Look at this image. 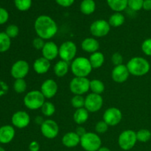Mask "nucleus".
<instances>
[{"instance_id":"obj_31","label":"nucleus","mask_w":151,"mask_h":151,"mask_svg":"<svg viewBox=\"0 0 151 151\" xmlns=\"http://www.w3.org/2000/svg\"><path fill=\"white\" fill-rule=\"evenodd\" d=\"M27 88V85L24 79H16L13 83V89L18 94L25 92Z\"/></svg>"},{"instance_id":"obj_1","label":"nucleus","mask_w":151,"mask_h":151,"mask_svg":"<svg viewBox=\"0 0 151 151\" xmlns=\"http://www.w3.org/2000/svg\"><path fill=\"white\" fill-rule=\"evenodd\" d=\"M35 33L44 40H50L55 36L58 31L57 23L50 16L42 15L35 19L34 23Z\"/></svg>"},{"instance_id":"obj_8","label":"nucleus","mask_w":151,"mask_h":151,"mask_svg":"<svg viewBox=\"0 0 151 151\" xmlns=\"http://www.w3.org/2000/svg\"><path fill=\"white\" fill-rule=\"evenodd\" d=\"M77 46L73 41H66L59 47V57L60 60L72 62L76 58Z\"/></svg>"},{"instance_id":"obj_14","label":"nucleus","mask_w":151,"mask_h":151,"mask_svg":"<svg viewBox=\"0 0 151 151\" xmlns=\"http://www.w3.org/2000/svg\"><path fill=\"white\" fill-rule=\"evenodd\" d=\"M11 122L14 127L22 129L29 125L30 122V116L27 112L24 111H18L15 112L12 116Z\"/></svg>"},{"instance_id":"obj_45","label":"nucleus","mask_w":151,"mask_h":151,"mask_svg":"<svg viewBox=\"0 0 151 151\" xmlns=\"http://www.w3.org/2000/svg\"><path fill=\"white\" fill-rule=\"evenodd\" d=\"M7 89H8L7 86L4 82L0 81V96L6 94V92L7 91Z\"/></svg>"},{"instance_id":"obj_38","label":"nucleus","mask_w":151,"mask_h":151,"mask_svg":"<svg viewBox=\"0 0 151 151\" xmlns=\"http://www.w3.org/2000/svg\"><path fill=\"white\" fill-rule=\"evenodd\" d=\"M141 49L144 54L147 56H151V38H147L143 41Z\"/></svg>"},{"instance_id":"obj_46","label":"nucleus","mask_w":151,"mask_h":151,"mask_svg":"<svg viewBox=\"0 0 151 151\" xmlns=\"http://www.w3.org/2000/svg\"><path fill=\"white\" fill-rule=\"evenodd\" d=\"M142 8L145 10H151V0H144Z\"/></svg>"},{"instance_id":"obj_23","label":"nucleus","mask_w":151,"mask_h":151,"mask_svg":"<svg viewBox=\"0 0 151 151\" xmlns=\"http://www.w3.org/2000/svg\"><path fill=\"white\" fill-rule=\"evenodd\" d=\"M89 116V112L85 109V108H81V109H76L73 114L74 122L78 125H82L88 119Z\"/></svg>"},{"instance_id":"obj_27","label":"nucleus","mask_w":151,"mask_h":151,"mask_svg":"<svg viewBox=\"0 0 151 151\" xmlns=\"http://www.w3.org/2000/svg\"><path fill=\"white\" fill-rule=\"evenodd\" d=\"M95 2L93 0H83L81 4V11L85 15H90L95 10Z\"/></svg>"},{"instance_id":"obj_44","label":"nucleus","mask_w":151,"mask_h":151,"mask_svg":"<svg viewBox=\"0 0 151 151\" xmlns=\"http://www.w3.org/2000/svg\"><path fill=\"white\" fill-rule=\"evenodd\" d=\"M75 132H76V134H78V136H80V137H81L82 136H83L86 133H87V131H86L84 127H83L82 125H79V126L76 128V130H75Z\"/></svg>"},{"instance_id":"obj_22","label":"nucleus","mask_w":151,"mask_h":151,"mask_svg":"<svg viewBox=\"0 0 151 151\" xmlns=\"http://www.w3.org/2000/svg\"><path fill=\"white\" fill-rule=\"evenodd\" d=\"M69 62H66L65 60H60L55 64L54 66V73L58 78H63L67 75L69 70Z\"/></svg>"},{"instance_id":"obj_28","label":"nucleus","mask_w":151,"mask_h":151,"mask_svg":"<svg viewBox=\"0 0 151 151\" xmlns=\"http://www.w3.org/2000/svg\"><path fill=\"white\" fill-rule=\"evenodd\" d=\"M11 46V38L5 33L0 32V52H5Z\"/></svg>"},{"instance_id":"obj_7","label":"nucleus","mask_w":151,"mask_h":151,"mask_svg":"<svg viewBox=\"0 0 151 151\" xmlns=\"http://www.w3.org/2000/svg\"><path fill=\"white\" fill-rule=\"evenodd\" d=\"M137 132L133 130L123 131L118 137V145L123 150H130L136 145L137 142Z\"/></svg>"},{"instance_id":"obj_30","label":"nucleus","mask_w":151,"mask_h":151,"mask_svg":"<svg viewBox=\"0 0 151 151\" xmlns=\"http://www.w3.org/2000/svg\"><path fill=\"white\" fill-rule=\"evenodd\" d=\"M41 111L44 116L50 117L52 116L55 112V107L51 102L45 101L42 107L41 108Z\"/></svg>"},{"instance_id":"obj_39","label":"nucleus","mask_w":151,"mask_h":151,"mask_svg":"<svg viewBox=\"0 0 151 151\" xmlns=\"http://www.w3.org/2000/svg\"><path fill=\"white\" fill-rule=\"evenodd\" d=\"M111 60L112 63H113L114 66L123 64V56H122V54L119 52L114 53L111 55Z\"/></svg>"},{"instance_id":"obj_10","label":"nucleus","mask_w":151,"mask_h":151,"mask_svg":"<svg viewBox=\"0 0 151 151\" xmlns=\"http://www.w3.org/2000/svg\"><path fill=\"white\" fill-rule=\"evenodd\" d=\"M111 30L109 22L103 19H99L92 22L90 25V32L94 38H103L106 36Z\"/></svg>"},{"instance_id":"obj_33","label":"nucleus","mask_w":151,"mask_h":151,"mask_svg":"<svg viewBox=\"0 0 151 151\" xmlns=\"http://www.w3.org/2000/svg\"><path fill=\"white\" fill-rule=\"evenodd\" d=\"M71 104L75 109L84 108L85 106V98L83 95H74L71 100Z\"/></svg>"},{"instance_id":"obj_15","label":"nucleus","mask_w":151,"mask_h":151,"mask_svg":"<svg viewBox=\"0 0 151 151\" xmlns=\"http://www.w3.org/2000/svg\"><path fill=\"white\" fill-rule=\"evenodd\" d=\"M40 91L46 99H51L56 95L58 91V86L55 81L47 79L42 83Z\"/></svg>"},{"instance_id":"obj_18","label":"nucleus","mask_w":151,"mask_h":151,"mask_svg":"<svg viewBox=\"0 0 151 151\" xmlns=\"http://www.w3.org/2000/svg\"><path fill=\"white\" fill-rule=\"evenodd\" d=\"M15 131L13 126L10 125H3L0 128V143L8 144L14 139Z\"/></svg>"},{"instance_id":"obj_4","label":"nucleus","mask_w":151,"mask_h":151,"mask_svg":"<svg viewBox=\"0 0 151 151\" xmlns=\"http://www.w3.org/2000/svg\"><path fill=\"white\" fill-rule=\"evenodd\" d=\"M45 97L40 90H32L26 94L24 97V104L29 110L41 109L45 103Z\"/></svg>"},{"instance_id":"obj_9","label":"nucleus","mask_w":151,"mask_h":151,"mask_svg":"<svg viewBox=\"0 0 151 151\" xmlns=\"http://www.w3.org/2000/svg\"><path fill=\"white\" fill-rule=\"evenodd\" d=\"M103 106V98L101 94L90 93L85 97L84 108L89 113H96L102 109Z\"/></svg>"},{"instance_id":"obj_16","label":"nucleus","mask_w":151,"mask_h":151,"mask_svg":"<svg viewBox=\"0 0 151 151\" xmlns=\"http://www.w3.org/2000/svg\"><path fill=\"white\" fill-rule=\"evenodd\" d=\"M130 76L129 71L126 65H119L114 66L111 71V78L116 83H123Z\"/></svg>"},{"instance_id":"obj_3","label":"nucleus","mask_w":151,"mask_h":151,"mask_svg":"<svg viewBox=\"0 0 151 151\" xmlns=\"http://www.w3.org/2000/svg\"><path fill=\"white\" fill-rule=\"evenodd\" d=\"M70 69L75 77L87 78L92 71L93 68L88 58L86 57H77L70 64Z\"/></svg>"},{"instance_id":"obj_29","label":"nucleus","mask_w":151,"mask_h":151,"mask_svg":"<svg viewBox=\"0 0 151 151\" xmlns=\"http://www.w3.org/2000/svg\"><path fill=\"white\" fill-rule=\"evenodd\" d=\"M90 90L94 94H101L105 91V84L103 81L98 79L90 81Z\"/></svg>"},{"instance_id":"obj_20","label":"nucleus","mask_w":151,"mask_h":151,"mask_svg":"<svg viewBox=\"0 0 151 151\" xmlns=\"http://www.w3.org/2000/svg\"><path fill=\"white\" fill-rule=\"evenodd\" d=\"M81 48L86 52L92 54L98 51L100 48V43L94 37H88L83 40L81 43Z\"/></svg>"},{"instance_id":"obj_21","label":"nucleus","mask_w":151,"mask_h":151,"mask_svg":"<svg viewBox=\"0 0 151 151\" xmlns=\"http://www.w3.org/2000/svg\"><path fill=\"white\" fill-rule=\"evenodd\" d=\"M50 67H51L50 61L47 59L44 58V57L38 58L32 64L33 70L38 75L46 74L49 72Z\"/></svg>"},{"instance_id":"obj_40","label":"nucleus","mask_w":151,"mask_h":151,"mask_svg":"<svg viewBox=\"0 0 151 151\" xmlns=\"http://www.w3.org/2000/svg\"><path fill=\"white\" fill-rule=\"evenodd\" d=\"M45 40L42 39V38L37 37V38H34L32 41V47L37 50H41L44 47V44H45Z\"/></svg>"},{"instance_id":"obj_2","label":"nucleus","mask_w":151,"mask_h":151,"mask_svg":"<svg viewBox=\"0 0 151 151\" xmlns=\"http://www.w3.org/2000/svg\"><path fill=\"white\" fill-rule=\"evenodd\" d=\"M130 75L136 77H142L147 75L150 69V63L142 57H134L130 59L126 64Z\"/></svg>"},{"instance_id":"obj_35","label":"nucleus","mask_w":151,"mask_h":151,"mask_svg":"<svg viewBox=\"0 0 151 151\" xmlns=\"http://www.w3.org/2000/svg\"><path fill=\"white\" fill-rule=\"evenodd\" d=\"M5 33L10 37V38H16L19 33V29L16 24H10L7 27L5 30Z\"/></svg>"},{"instance_id":"obj_41","label":"nucleus","mask_w":151,"mask_h":151,"mask_svg":"<svg viewBox=\"0 0 151 151\" xmlns=\"http://www.w3.org/2000/svg\"><path fill=\"white\" fill-rule=\"evenodd\" d=\"M9 19L8 12L5 9L0 7V25L4 24Z\"/></svg>"},{"instance_id":"obj_36","label":"nucleus","mask_w":151,"mask_h":151,"mask_svg":"<svg viewBox=\"0 0 151 151\" xmlns=\"http://www.w3.org/2000/svg\"><path fill=\"white\" fill-rule=\"evenodd\" d=\"M144 0H128V6L134 11H139L142 8Z\"/></svg>"},{"instance_id":"obj_25","label":"nucleus","mask_w":151,"mask_h":151,"mask_svg":"<svg viewBox=\"0 0 151 151\" xmlns=\"http://www.w3.org/2000/svg\"><path fill=\"white\" fill-rule=\"evenodd\" d=\"M109 6L114 11L120 13L128 7V0H107Z\"/></svg>"},{"instance_id":"obj_17","label":"nucleus","mask_w":151,"mask_h":151,"mask_svg":"<svg viewBox=\"0 0 151 151\" xmlns=\"http://www.w3.org/2000/svg\"><path fill=\"white\" fill-rule=\"evenodd\" d=\"M41 52H42V57L51 61L57 58L58 56L59 55V47L55 42L49 41L45 43Z\"/></svg>"},{"instance_id":"obj_34","label":"nucleus","mask_w":151,"mask_h":151,"mask_svg":"<svg viewBox=\"0 0 151 151\" xmlns=\"http://www.w3.org/2000/svg\"><path fill=\"white\" fill-rule=\"evenodd\" d=\"M14 2L18 10L21 11H26L30 8L32 0H14Z\"/></svg>"},{"instance_id":"obj_49","label":"nucleus","mask_w":151,"mask_h":151,"mask_svg":"<svg viewBox=\"0 0 151 151\" xmlns=\"http://www.w3.org/2000/svg\"><path fill=\"white\" fill-rule=\"evenodd\" d=\"M0 151H5V150H4L2 147H1V146H0Z\"/></svg>"},{"instance_id":"obj_13","label":"nucleus","mask_w":151,"mask_h":151,"mask_svg":"<svg viewBox=\"0 0 151 151\" xmlns=\"http://www.w3.org/2000/svg\"><path fill=\"white\" fill-rule=\"evenodd\" d=\"M29 72V65L26 60H19L11 66L10 74L15 79H24Z\"/></svg>"},{"instance_id":"obj_37","label":"nucleus","mask_w":151,"mask_h":151,"mask_svg":"<svg viewBox=\"0 0 151 151\" xmlns=\"http://www.w3.org/2000/svg\"><path fill=\"white\" fill-rule=\"evenodd\" d=\"M109 125L103 120L99 121L95 125V131L97 134H105L109 130Z\"/></svg>"},{"instance_id":"obj_26","label":"nucleus","mask_w":151,"mask_h":151,"mask_svg":"<svg viewBox=\"0 0 151 151\" xmlns=\"http://www.w3.org/2000/svg\"><path fill=\"white\" fill-rule=\"evenodd\" d=\"M124 22H125V16L121 13L118 12L112 14L109 20V24L113 27H119L123 24Z\"/></svg>"},{"instance_id":"obj_6","label":"nucleus","mask_w":151,"mask_h":151,"mask_svg":"<svg viewBox=\"0 0 151 151\" xmlns=\"http://www.w3.org/2000/svg\"><path fill=\"white\" fill-rule=\"evenodd\" d=\"M69 90L74 95H83L90 90V81L88 78L75 77L69 83Z\"/></svg>"},{"instance_id":"obj_24","label":"nucleus","mask_w":151,"mask_h":151,"mask_svg":"<svg viewBox=\"0 0 151 151\" xmlns=\"http://www.w3.org/2000/svg\"><path fill=\"white\" fill-rule=\"evenodd\" d=\"M88 60L93 69H99L104 64L105 56L103 53L97 51L91 54Z\"/></svg>"},{"instance_id":"obj_5","label":"nucleus","mask_w":151,"mask_h":151,"mask_svg":"<svg viewBox=\"0 0 151 151\" xmlns=\"http://www.w3.org/2000/svg\"><path fill=\"white\" fill-rule=\"evenodd\" d=\"M80 145L86 151H97L102 147V140L96 133L87 132L81 137Z\"/></svg>"},{"instance_id":"obj_11","label":"nucleus","mask_w":151,"mask_h":151,"mask_svg":"<svg viewBox=\"0 0 151 151\" xmlns=\"http://www.w3.org/2000/svg\"><path fill=\"white\" fill-rule=\"evenodd\" d=\"M41 132L45 138L52 139L58 135L59 126L53 119H47L41 125Z\"/></svg>"},{"instance_id":"obj_12","label":"nucleus","mask_w":151,"mask_h":151,"mask_svg":"<svg viewBox=\"0 0 151 151\" xmlns=\"http://www.w3.org/2000/svg\"><path fill=\"white\" fill-rule=\"evenodd\" d=\"M122 113L116 107L109 108L105 111L103 115V120L109 126H116L122 121Z\"/></svg>"},{"instance_id":"obj_32","label":"nucleus","mask_w":151,"mask_h":151,"mask_svg":"<svg viewBox=\"0 0 151 151\" xmlns=\"http://www.w3.org/2000/svg\"><path fill=\"white\" fill-rule=\"evenodd\" d=\"M137 138L140 142H147L151 139V132L147 129H140L137 132Z\"/></svg>"},{"instance_id":"obj_19","label":"nucleus","mask_w":151,"mask_h":151,"mask_svg":"<svg viewBox=\"0 0 151 151\" xmlns=\"http://www.w3.org/2000/svg\"><path fill=\"white\" fill-rule=\"evenodd\" d=\"M62 144L68 148H72L81 143V137L76 134L75 131L66 133L62 137Z\"/></svg>"},{"instance_id":"obj_43","label":"nucleus","mask_w":151,"mask_h":151,"mask_svg":"<svg viewBox=\"0 0 151 151\" xmlns=\"http://www.w3.org/2000/svg\"><path fill=\"white\" fill-rule=\"evenodd\" d=\"M29 151H39L40 145L38 142L32 141L29 144Z\"/></svg>"},{"instance_id":"obj_47","label":"nucleus","mask_w":151,"mask_h":151,"mask_svg":"<svg viewBox=\"0 0 151 151\" xmlns=\"http://www.w3.org/2000/svg\"><path fill=\"white\" fill-rule=\"evenodd\" d=\"M35 122L38 124V125H39L40 126H41V125L43 123V122H44V120L42 119V118H41V116H36V118H35Z\"/></svg>"},{"instance_id":"obj_42","label":"nucleus","mask_w":151,"mask_h":151,"mask_svg":"<svg viewBox=\"0 0 151 151\" xmlns=\"http://www.w3.org/2000/svg\"><path fill=\"white\" fill-rule=\"evenodd\" d=\"M55 1L59 5L62 6V7H67L72 5L74 1H75V0H55Z\"/></svg>"},{"instance_id":"obj_48","label":"nucleus","mask_w":151,"mask_h":151,"mask_svg":"<svg viewBox=\"0 0 151 151\" xmlns=\"http://www.w3.org/2000/svg\"><path fill=\"white\" fill-rule=\"evenodd\" d=\"M97 151H111L107 147H101Z\"/></svg>"}]
</instances>
